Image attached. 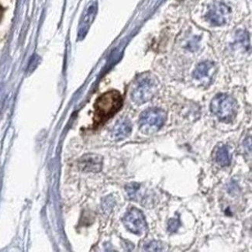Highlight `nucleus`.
I'll return each mask as SVG.
<instances>
[{"instance_id": "5", "label": "nucleus", "mask_w": 252, "mask_h": 252, "mask_svg": "<svg viewBox=\"0 0 252 252\" xmlns=\"http://www.w3.org/2000/svg\"><path fill=\"white\" fill-rule=\"evenodd\" d=\"M125 223L128 230L137 235H141L148 230L145 216L141 210L136 208L132 209L126 214L125 218Z\"/></svg>"}, {"instance_id": "4", "label": "nucleus", "mask_w": 252, "mask_h": 252, "mask_svg": "<svg viewBox=\"0 0 252 252\" xmlns=\"http://www.w3.org/2000/svg\"><path fill=\"white\" fill-rule=\"evenodd\" d=\"M158 90V85L156 78L148 75L141 78L133 93V98L136 102L142 104L151 100Z\"/></svg>"}, {"instance_id": "6", "label": "nucleus", "mask_w": 252, "mask_h": 252, "mask_svg": "<svg viewBox=\"0 0 252 252\" xmlns=\"http://www.w3.org/2000/svg\"><path fill=\"white\" fill-rule=\"evenodd\" d=\"M215 72V64L211 62H203L198 64L193 71V78L195 80L206 83L210 82Z\"/></svg>"}, {"instance_id": "12", "label": "nucleus", "mask_w": 252, "mask_h": 252, "mask_svg": "<svg viewBox=\"0 0 252 252\" xmlns=\"http://www.w3.org/2000/svg\"><path fill=\"white\" fill-rule=\"evenodd\" d=\"M129 131H130V126H129V125L126 124V123H124V124H122L121 126H120V128L117 129V135H125V134L127 133Z\"/></svg>"}, {"instance_id": "1", "label": "nucleus", "mask_w": 252, "mask_h": 252, "mask_svg": "<svg viewBox=\"0 0 252 252\" xmlns=\"http://www.w3.org/2000/svg\"><path fill=\"white\" fill-rule=\"evenodd\" d=\"M123 106L121 94L117 90L106 92L94 104V125L100 126L114 117Z\"/></svg>"}, {"instance_id": "2", "label": "nucleus", "mask_w": 252, "mask_h": 252, "mask_svg": "<svg viewBox=\"0 0 252 252\" xmlns=\"http://www.w3.org/2000/svg\"><path fill=\"white\" fill-rule=\"evenodd\" d=\"M210 110L219 121L227 124L235 119L238 103L232 96L227 94H218L211 101Z\"/></svg>"}, {"instance_id": "11", "label": "nucleus", "mask_w": 252, "mask_h": 252, "mask_svg": "<svg viewBox=\"0 0 252 252\" xmlns=\"http://www.w3.org/2000/svg\"><path fill=\"white\" fill-rule=\"evenodd\" d=\"M147 251H151V252H159L162 250V246L159 241H153L148 244L145 247Z\"/></svg>"}, {"instance_id": "10", "label": "nucleus", "mask_w": 252, "mask_h": 252, "mask_svg": "<svg viewBox=\"0 0 252 252\" xmlns=\"http://www.w3.org/2000/svg\"><path fill=\"white\" fill-rule=\"evenodd\" d=\"M180 226L181 223L179 218H172L168 222V230L169 232H176Z\"/></svg>"}, {"instance_id": "9", "label": "nucleus", "mask_w": 252, "mask_h": 252, "mask_svg": "<svg viewBox=\"0 0 252 252\" xmlns=\"http://www.w3.org/2000/svg\"><path fill=\"white\" fill-rule=\"evenodd\" d=\"M85 170L89 172H99L101 169L102 160L99 156L94 155H89L85 157L84 160L82 161Z\"/></svg>"}, {"instance_id": "3", "label": "nucleus", "mask_w": 252, "mask_h": 252, "mask_svg": "<svg viewBox=\"0 0 252 252\" xmlns=\"http://www.w3.org/2000/svg\"><path fill=\"white\" fill-rule=\"evenodd\" d=\"M167 114L159 108H150L141 116L140 127L146 134H152L158 131L166 121Z\"/></svg>"}, {"instance_id": "8", "label": "nucleus", "mask_w": 252, "mask_h": 252, "mask_svg": "<svg viewBox=\"0 0 252 252\" xmlns=\"http://www.w3.org/2000/svg\"><path fill=\"white\" fill-rule=\"evenodd\" d=\"M227 14V8L222 5H218L210 11L209 17L211 22L214 23L216 25H220L225 22Z\"/></svg>"}, {"instance_id": "7", "label": "nucleus", "mask_w": 252, "mask_h": 252, "mask_svg": "<svg viewBox=\"0 0 252 252\" xmlns=\"http://www.w3.org/2000/svg\"><path fill=\"white\" fill-rule=\"evenodd\" d=\"M216 162L221 167H226L230 165L231 161L230 151L227 145H221L218 147L215 155Z\"/></svg>"}]
</instances>
